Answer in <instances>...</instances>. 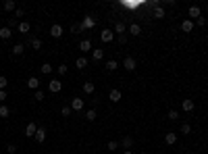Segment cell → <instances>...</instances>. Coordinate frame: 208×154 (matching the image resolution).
<instances>
[{
    "instance_id": "obj_6",
    "label": "cell",
    "mask_w": 208,
    "mask_h": 154,
    "mask_svg": "<svg viewBox=\"0 0 208 154\" xmlns=\"http://www.w3.org/2000/svg\"><path fill=\"white\" fill-rule=\"evenodd\" d=\"M71 106H73V111H81V108H83V100H79V98H75Z\"/></svg>"
},
{
    "instance_id": "obj_36",
    "label": "cell",
    "mask_w": 208,
    "mask_h": 154,
    "mask_svg": "<svg viewBox=\"0 0 208 154\" xmlns=\"http://www.w3.org/2000/svg\"><path fill=\"white\" fill-rule=\"evenodd\" d=\"M63 115H65V117H69V115H71V108L65 106V108H63Z\"/></svg>"
},
{
    "instance_id": "obj_11",
    "label": "cell",
    "mask_w": 208,
    "mask_h": 154,
    "mask_svg": "<svg viewBox=\"0 0 208 154\" xmlns=\"http://www.w3.org/2000/svg\"><path fill=\"white\" fill-rule=\"evenodd\" d=\"M192 27H194L192 21H183V23H181V29H183V31H192Z\"/></svg>"
},
{
    "instance_id": "obj_4",
    "label": "cell",
    "mask_w": 208,
    "mask_h": 154,
    "mask_svg": "<svg viewBox=\"0 0 208 154\" xmlns=\"http://www.w3.org/2000/svg\"><path fill=\"white\" fill-rule=\"evenodd\" d=\"M100 38H102V42H110V40H112V31H110V29H104Z\"/></svg>"
},
{
    "instance_id": "obj_12",
    "label": "cell",
    "mask_w": 208,
    "mask_h": 154,
    "mask_svg": "<svg viewBox=\"0 0 208 154\" xmlns=\"http://www.w3.org/2000/svg\"><path fill=\"white\" fill-rule=\"evenodd\" d=\"M181 106H183V111H194V102L192 100H183Z\"/></svg>"
},
{
    "instance_id": "obj_28",
    "label": "cell",
    "mask_w": 208,
    "mask_h": 154,
    "mask_svg": "<svg viewBox=\"0 0 208 154\" xmlns=\"http://www.w3.org/2000/svg\"><path fill=\"white\" fill-rule=\"evenodd\" d=\"M96 119V111H88V121H94Z\"/></svg>"
},
{
    "instance_id": "obj_38",
    "label": "cell",
    "mask_w": 208,
    "mask_h": 154,
    "mask_svg": "<svg viewBox=\"0 0 208 154\" xmlns=\"http://www.w3.org/2000/svg\"><path fill=\"white\" fill-rule=\"evenodd\" d=\"M0 100H6V92H2V90H0Z\"/></svg>"
},
{
    "instance_id": "obj_32",
    "label": "cell",
    "mask_w": 208,
    "mask_h": 154,
    "mask_svg": "<svg viewBox=\"0 0 208 154\" xmlns=\"http://www.w3.org/2000/svg\"><path fill=\"white\" fill-rule=\"evenodd\" d=\"M58 73L65 75V73H67V65H60V67H58Z\"/></svg>"
},
{
    "instance_id": "obj_25",
    "label": "cell",
    "mask_w": 208,
    "mask_h": 154,
    "mask_svg": "<svg viewBox=\"0 0 208 154\" xmlns=\"http://www.w3.org/2000/svg\"><path fill=\"white\" fill-rule=\"evenodd\" d=\"M4 8H6V11H13V8H15V2H11V0H8V2H4Z\"/></svg>"
},
{
    "instance_id": "obj_16",
    "label": "cell",
    "mask_w": 208,
    "mask_h": 154,
    "mask_svg": "<svg viewBox=\"0 0 208 154\" xmlns=\"http://www.w3.org/2000/svg\"><path fill=\"white\" fill-rule=\"evenodd\" d=\"M189 15H192V17H200V8H198V6H192V8H189Z\"/></svg>"
},
{
    "instance_id": "obj_3",
    "label": "cell",
    "mask_w": 208,
    "mask_h": 154,
    "mask_svg": "<svg viewBox=\"0 0 208 154\" xmlns=\"http://www.w3.org/2000/svg\"><path fill=\"white\" fill-rule=\"evenodd\" d=\"M50 33L54 35V38H60V35H63V27H60V25H52Z\"/></svg>"
},
{
    "instance_id": "obj_39",
    "label": "cell",
    "mask_w": 208,
    "mask_h": 154,
    "mask_svg": "<svg viewBox=\"0 0 208 154\" xmlns=\"http://www.w3.org/2000/svg\"><path fill=\"white\" fill-rule=\"evenodd\" d=\"M123 154H133V152H123Z\"/></svg>"
},
{
    "instance_id": "obj_9",
    "label": "cell",
    "mask_w": 208,
    "mask_h": 154,
    "mask_svg": "<svg viewBox=\"0 0 208 154\" xmlns=\"http://www.w3.org/2000/svg\"><path fill=\"white\" fill-rule=\"evenodd\" d=\"M79 48H81V50H83V52H88V50H90V48H92V42H90V40H83V42H81V44H79Z\"/></svg>"
},
{
    "instance_id": "obj_15",
    "label": "cell",
    "mask_w": 208,
    "mask_h": 154,
    "mask_svg": "<svg viewBox=\"0 0 208 154\" xmlns=\"http://www.w3.org/2000/svg\"><path fill=\"white\" fill-rule=\"evenodd\" d=\"M83 92L85 94H92L94 92V83H83Z\"/></svg>"
},
{
    "instance_id": "obj_21",
    "label": "cell",
    "mask_w": 208,
    "mask_h": 154,
    "mask_svg": "<svg viewBox=\"0 0 208 154\" xmlns=\"http://www.w3.org/2000/svg\"><path fill=\"white\" fill-rule=\"evenodd\" d=\"M42 73H52V65H48V62L42 65Z\"/></svg>"
},
{
    "instance_id": "obj_27",
    "label": "cell",
    "mask_w": 208,
    "mask_h": 154,
    "mask_svg": "<svg viewBox=\"0 0 208 154\" xmlns=\"http://www.w3.org/2000/svg\"><path fill=\"white\" fill-rule=\"evenodd\" d=\"M102 54H104L102 50H94V58H96V60H100V58H102Z\"/></svg>"
},
{
    "instance_id": "obj_19",
    "label": "cell",
    "mask_w": 208,
    "mask_h": 154,
    "mask_svg": "<svg viewBox=\"0 0 208 154\" xmlns=\"http://www.w3.org/2000/svg\"><path fill=\"white\" fill-rule=\"evenodd\" d=\"M117 67H119V65H117L115 60H108V62H106V69H108V71H115Z\"/></svg>"
},
{
    "instance_id": "obj_26",
    "label": "cell",
    "mask_w": 208,
    "mask_h": 154,
    "mask_svg": "<svg viewBox=\"0 0 208 154\" xmlns=\"http://www.w3.org/2000/svg\"><path fill=\"white\" fill-rule=\"evenodd\" d=\"M0 117H8V108L6 106H0Z\"/></svg>"
},
{
    "instance_id": "obj_7",
    "label": "cell",
    "mask_w": 208,
    "mask_h": 154,
    "mask_svg": "<svg viewBox=\"0 0 208 154\" xmlns=\"http://www.w3.org/2000/svg\"><path fill=\"white\" fill-rule=\"evenodd\" d=\"M36 131H38V127H36L33 123H29L27 129H25V135H36Z\"/></svg>"
},
{
    "instance_id": "obj_13",
    "label": "cell",
    "mask_w": 208,
    "mask_h": 154,
    "mask_svg": "<svg viewBox=\"0 0 208 154\" xmlns=\"http://www.w3.org/2000/svg\"><path fill=\"white\" fill-rule=\"evenodd\" d=\"M164 140H167V144H175L177 142V135L175 133H167V138H164Z\"/></svg>"
},
{
    "instance_id": "obj_37",
    "label": "cell",
    "mask_w": 208,
    "mask_h": 154,
    "mask_svg": "<svg viewBox=\"0 0 208 154\" xmlns=\"http://www.w3.org/2000/svg\"><path fill=\"white\" fill-rule=\"evenodd\" d=\"M117 148V142H108V150H115Z\"/></svg>"
},
{
    "instance_id": "obj_31",
    "label": "cell",
    "mask_w": 208,
    "mask_h": 154,
    "mask_svg": "<svg viewBox=\"0 0 208 154\" xmlns=\"http://www.w3.org/2000/svg\"><path fill=\"white\" fill-rule=\"evenodd\" d=\"M2 88H6V77L0 75V90H2Z\"/></svg>"
},
{
    "instance_id": "obj_5",
    "label": "cell",
    "mask_w": 208,
    "mask_h": 154,
    "mask_svg": "<svg viewBox=\"0 0 208 154\" xmlns=\"http://www.w3.org/2000/svg\"><path fill=\"white\" fill-rule=\"evenodd\" d=\"M11 29H8V27H2V29H0V38H2V40H8V38H11Z\"/></svg>"
},
{
    "instance_id": "obj_20",
    "label": "cell",
    "mask_w": 208,
    "mask_h": 154,
    "mask_svg": "<svg viewBox=\"0 0 208 154\" xmlns=\"http://www.w3.org/2000/svg\"><path fill=\"white\" fill-rule=\"evenodd\" d=\"M154 17H156V19H162V17H164V11H162V8H156V11H154Z\"/></svg>"
},
{
    "instance_id": "obj_24",
    "label": "cell",
    "mask_w": 208,
    "mask_h": 154,
    "mask_svg": "<svg viewBox=\"0 0 208 154\" xmlns=\"http://www.w3.org/2000/svg\"><path fill=\"white\" fill-rule=\"evenodd\" d=\"M85 65H88V60H85V58H79V60H77V67H79V69H83Z\"/></svg>"
},
{
    "instance_id": "obj_10",
    "label": "cell",
    "mask_w": 208,
    "mask_h": 154,
    "mask_svg": "<svg viewBox=\"0 0 208 154\" xmlns=\"http://www.w3.org/2000/svg\"><path fill=\"white\" fill-rule=\"evenodd\" d=\"M110 100H112V102L121 100V92H119V90H112V92H110Z\"/></svg>"
},
{
    "instance_id": "obj_23",
    "label": "cell",
    "mask_w": 208,
    "mask_h": 154,
    "mask_svg": "<svg viewBox=\"0 0 208 154\" xmlns=\"http://www.w3.org/2000/svg\"><path fill=\"white\" fill-rule=\"evenodd\" d=\"M129 31H131L133 35H137V33H140V25H131V27H129Z\"/></svg>"
},
{
    "instance_id": "obj_34",
    "label": "cell",
    "mask_w": 208,
    "mask_h": 154,
    "mask_svg": "<svg viewBox=\"0 0 208 154\" xmlns=\"http://www.w3.org/2000/svg\"><path fill=\"white\" fill-rule=\"evenodd\" d=\"M31 44H33V48H40V46H42L40 40H31Z\"/></svg>"
},
{
    "instance_id": "obj_33",
    "label": "cell",
    "mask_w": 208,
    "mask_h": 154,
    "mask_svg": "<svg viewBox=\"0 0 208 154\" xmlns=\"http://www.w3.org/2000/svg\"><path fill=\"white\" fill-rule=\"evenodd\" d=\"M177 117H179V115H177L175 111H171V113H169V119H171V121H175V119H177Z\"/></svg>"
},
{
    "instance_id": "obj_2",
    "label": "cell",
    "mask_w": 208,
    "mask_h": 154,
    "mask_svg": "<svg viewBox=\"0 0 208 154\" xmlns=\"http://www.w3.org/2000/svg\"><path fill=\"white\" fill-rule=\"evenodd\" d=\"M123 67H125L127 71H133V69H135V60H133L131 56H129V58H125V62H123Z\"/></svg>"
},
{
    "instance_id": "obj_17",
    "label": "cell",
    "mask_w": 208,
    "mask_h": 154,
    "mask_svg": "<svg viewBox=\"0 0 208 154\" xmlns=\"http://www.w3.org/2000/svg\"><path fill=\"white\" fill-rule=\"evenodd\" d=\"M38 83H40V81H38L36 77H31V79L27 81V85H29V88H33V90H36V88H38Z\"/></svg>"
},
{
    "instance_id": "obj_22",
    "label": "cell",
    "mask_w": 208,
    "mask_h": 154,
    "mask_svg": "<svg viewBox=\"0 0 208 154\" xmlns=\"http://www.w3.org/2000/svg\"><path fill=\"white\" fill-rule=\"evenodd\" d=\"M131 144H133V140L129 138V135H127V138H123V146H125V148H129V146H131Z\"/></svg>"
},
{
    "instance_id": "obj_35",
    "label": "cell",
    "mask_w": 208,
    "mask_h": 154,
    "mask_svg": "<svg viewBox=\"0 0 208 154\" xmlns=\"http://www.w3.org/2000/svg\"><path fill=\"white\" fill-rule=\"evenodd\" d=\"M36 100H44V94H42V92H40V90H38V92H36Z\"/></svg>"
},
{
    "instance_id": "obj_29",
    "label": "cell",
    "mask_w": 208,
    "mask_h": 154,
    "mask_svg": "<svg viewBox=\"0 0 208 154\" xmlns=\"http://www.w3.org/2000/svg\"><path fill=\"white\" fill-rule=\"evenodd\" d=\"M23 52V46H21V44H19V46H15L13 48V54H21Z\"/></svg>"
},
{
    "instance_id": "obj_18",
    "label": "cell",
    "mask_w": 208,
    "mask_h": 154,
    "mask_svg": "<svg viewBox=\"0 0 208 154\" xmlns=\"http://www.w3.org/2000/svg\"><path fill=\"white\" fill-rule=\"evenodd\" d=\"M115 31H117L119 35H123V31H125V25H123V23H117V27H115Z\"/></svg>"
},
{
    "instance_id": "obj_14",
    "label": "cell",
    "mask_w": 208,
    "mask_h": 154,
    "mask_svg": "<svg viewBox=\"0 0 208 154\" xmlns=\"http://www.w3.org/2000/svg\"><path fill=\"white\" fill-rule=\"evenodd\" d=\"M19 31L21 33H27L29 31V23H19Z\"/></svg>"
},
{
    "instance_id": "obj_30",
    "label": "cell",
    "mask_w": 208,
    "mask_h": 154,
    "mask_svg": "<svg viewBox=\"0 0 208 154\" xmlns=\"http://www.w3.org/2000/svg\"><path fill=\"white\" fill-rule=\"evenodd\" d=\"M181 131H183V133H189V131H192V127L185 123V125H181Z\"/></svg>"
},
{
    "instance_id": "obj_8",
    "label": "cell",
    "mask_w": 208,
    "mask_h": 154,
    "mask_svg": "<svg viewBox=\"0 0 208 154\" xmlns=\"http://www.w3.org/2000/svg\"><path fill=\"white\" fill-rule=\"evenodd\" d=\"M36 140H38V142H44V140H46V131L42 129V127L36 131Z\"/></svg>"
},
{
    "instance_id": "obj_1",
    "label": "cell",
    "mask_w": 208,
    "mask_h": 154,
    "mask_svg": "<svg viewBox=\"0 0 208 154\" xmlns=\"http://www.w3.org/2000/svg\"><path fill=\"white\" fill-rule=\"evenodd\" d=\"M60 88H63V83H60V81H56V79H52L50 83H48V90H50V92H60Z\"/></svg>"
}]
</instances>
